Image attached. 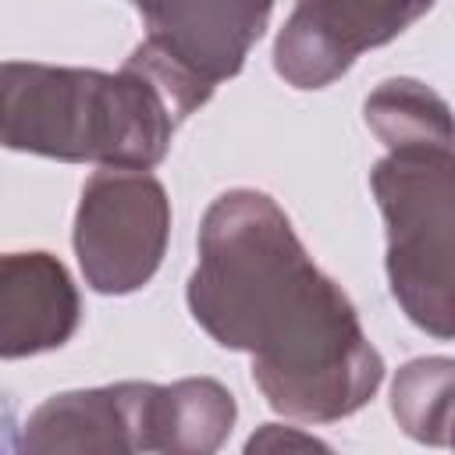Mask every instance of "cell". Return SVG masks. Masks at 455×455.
Listing matches in <instances>:
<instances>
[{"label":"cell","instance_id":"1","mask_svg":"<svg viewBox=\"0 0 455 455\" xmlns=\"http://www.w3.org/2000/svg\"><path fill=\"white\" fill-rule=\"evenodd\" d=\"M188 306L217 345L252 352V380L284 416H348L384 377L352 302L263 192L238 188L210 206Z\"/></svg>","mask_w":455,"mask_h":455},{"label":"cell","instance_id":"2","mask_svg":"<svg viewBox=\"0 0 455 455\" xmlns=\"http://www.w3.org/2000/svg\"><path fill=\"white\" fill-rule=\"evenodd\" d=\"M174 114L135 68L82 71L0 64V146L57 160L149 171L164 160Z\"/></svg>","mask_w":455,"mask_h":455},{"label":"cell","instance_id":"3","mask_svg":"<svg viewBox=\"0 0 455 455\" xmlns=\"http://www.w3.org/2000/svg\"><path fill=\"white\" fill-rule=\"evenodd\" d=\"M387 220V277L409 320L451 338V142L395 146L370 174Z\"/></svg>","mask_w":455,"mask_h":455},{"label":"cell","instance_id":"4","mask_svg":"<svg viewBox=\"0 0 455 455\" xmlns=\"http://www.w3.org/2000/svg\"><path fill=\"white\" fill-rule=\"evenodd\" d=\"M146 18V39L124 68L146 75L174 121L210 100L217 82L242 71L263 36L274 0H132Z\"/></svg>","mask_w":455,"mask_h":455},{"label":"cell","instance_id":"5","mask_svg":"<svg viewBox=\"0 0 455 455\" xmlns=\"http://www.w3.org/2000/svg\"><path fill=\"white\" fill-rule=\"evenodd\" d=\"M171 228L167 196L142 171H103L82 188L75 252L85 281L103 295L142 288L160 267Z\"/></svg>","mask_w":455,"mask_h":455},{"label":"cell","instance_id":"6","mask_svg":"<svg viewBox=\"0 0 455 455\" xmlns=\"http://www.w3.org/2000/svg\"><path fill=\"white\" fill-rule=\"evenodd\" d=\"M434 0H299L284 21L274 68L295 89H320L345 75L352 60L395 39Z\"/></svg>","mask_w":455,"mask_h":455},{"label":"cell","instance_id":"7","mask_svg":"<svg viewBox=\"0 0 455 455\" xmlns=\"http://www.w3.org/2000/svg\"><path fill=\"white\" fill-rule=\"evenodd\" d=\"M75 327L78 295L53 256H0V359L60 348Z\"/></svg>","mask_w":455,"mask_h":455},{"label":"cell","instance_id":"8","mask_svg":"<svg viewBox=\"0 0 455 455\" xmlns=\"http://www.w3.org/2000/svg\"><path fill=\"white\" fill-rule=\"evenodd\" d=\"M366 124L384 139L387 149L416 142H451L448 103L412 78L380 82L366 100Z\"/></svg>","mask_w":455,"mask_h":455}]
</instances>
